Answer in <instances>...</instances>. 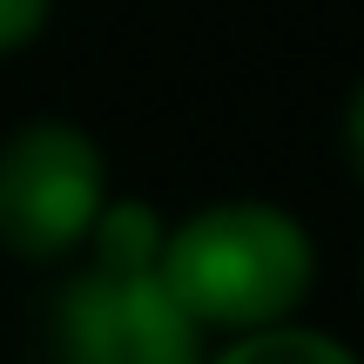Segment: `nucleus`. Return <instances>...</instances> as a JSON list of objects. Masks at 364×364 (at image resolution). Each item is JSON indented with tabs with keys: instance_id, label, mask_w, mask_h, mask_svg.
<instances>
[{
	"instance_id": "20e7f679",
	"label": "nucleus",
	"mask_w": 364,
	"mask_h": 364,
	"mask_svg": "<svg viewBox=\"0 0 364 364\" xmlns=\"http://www.w3.org/2000/svg\"><path fill=\"white\" fill-rule=\"evenodd\" d=\"M209 364H358V358H351V344L277 317V324H257V331H230V344Z\"/></svg>"
},
{
	"instance_id": "f03ea898",
	"label": "nucleus",
	"mask_w": 364,
	"mask_h": 364,
	"mask_svg": "<svg viewBox=\"0 0 364 364\" xmlns=\"http://www.w3.org/2000/svg\"><path fill=\"white\" fill-rule=\"evenodd\" d=\"M108 203L102 142L75 122H21L0 142V250L21 263H61L88 243Z\"/></svg>"
},
{
	"instance_id": "7ed1b4c3",
	"label": "nucleus",
	"mask_w": 364,
	"mask_h": 364,
	"mask_svg": "<svg viewBox=\"0 0 364 364\" xmlns=\"http://www.w3.org/2000/svg\"><path fill=\"white\" fill-rule=\"evenodd\" d=\"M61 364H203V324L169 297L156 263L88 257L54 297Z\"/></svg>"
},
{
	"instance_id": "423d86ee",
	"label": "nucleus",
	"mask_w": 364,
	"mask_h": 364,
	"mask_svg": "<svg viewBox=\"0 0 364 364\" xmlns=\"http://www.w3.org/2000/svg\"><path fill=\"white\" fill-rule=\"evenodd\" d=\"M344 169L364 182V81L351 88V102H344Z\"/></svg>"
},
{
	"instance_id": "f257e3e1",
	"label": "nucleus",
	"mask_w": 364,
	"mask_h": 364,
	"mask_svg": "<svg viewBox=\"0 0 364 364\" xmlns=\"http://www.w3.org/2000/svg\"><path fill=\"white\" fill-rule=\"evenodd\" d=\"M156 277L203 331H257L290 317L317 284V243L290 209L236 196L162 230Z\"/></svg>"
},
{
	"instance_id": "39448f33",
	"label": "nucleus",
	"mask_w": 364,
	"mask_h": 364,
	"mask_svg": "<svg viewBox=\"0 0 364 364\" xmlns=\"http://www.w3.org/2000/svg\"><path fill=\"white\" fill-rule=\"evenodd\" d=\"M54 0H0V54H21L27 41H41Z\"/></svg>"
}]
</instances>
